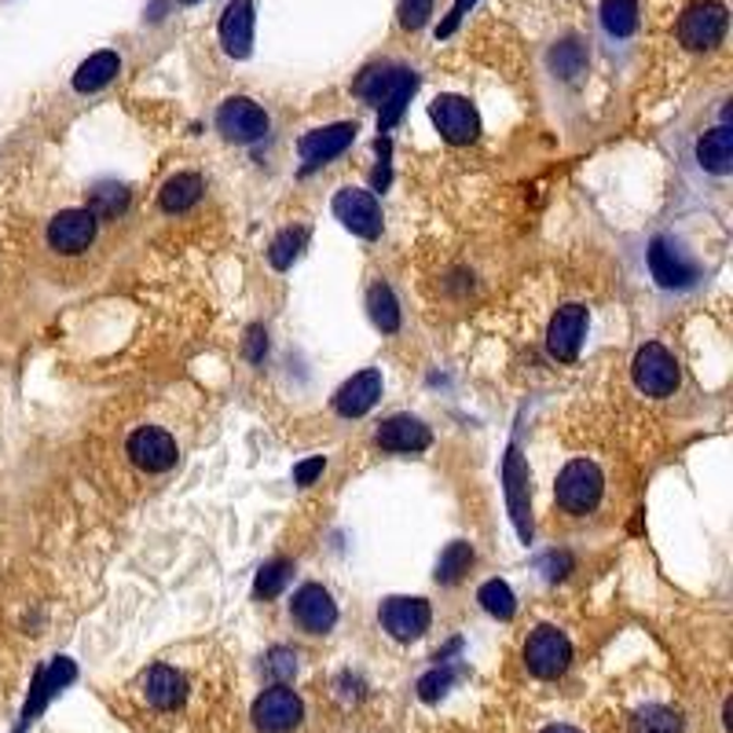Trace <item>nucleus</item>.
<instances>
[{"instance_id": "obj_12", "label": "nucleus", "mask_w": 733, "mask_h": 733, "mask_svg": "<svg viewBox=\"0 0 733 733\" xmlns=\"http://www.w3.org/2000/svg\"><path fill=\"white\" fill-rule=\"evenodd\" d=\"M503 488H506V506H510V517H514L521 543H532V488H528V466L517 448L506 451Z\"/></svg>"}, {"instance_id": "obj_23", "label": "nucleus", "mask_w": 733, "mask_h": 733, "mask_svg": "<svg viewBox=\"0 0 733 733\" xmlns=\"http://www.w3.org/2000/svg\"><path fill=\"white\" fill-rule=\"evenodd\" d=\"M198 198H203V176L195 173L169 176L162 191H158V203H162L166 213H187L191 206H198Z\"/></svg>"}, {"instance_id": "obj_38", "label": "nucleus", "mask_w": 733, "mask_h": 733, "mask_svg": "<svg viewBox=\"0 0 733 733\" xmlns=\"http://www.w3.org/2000/svg\"><path fill=\"white\" fill-rule=\"evenodd\" d=\"M265 353H268L265 327H249L246 330V359H249V364H260V359H265Z\"/></svg>"}, {"instance_id": "obj_11", "label": "nucleus", "mask_w": 733, "mask_h": 733, "mask_svg": "<svg viewBox=\"0 0 733 733\" xmlns=\"http://www.w3.org/2000/svg\"><path fill=\"white\" fill-rule=\"evenodd\" d=\"M334 217L359 239L381 235V206L364 187H341L334 195Z\"/></svg>"}, {"instance_id": "obj_1", "label": "nucleus", "mask_w": 733, "mask_h": 733, "mask_svg": "<svg viewBox=\"0 0 733 733\" xmlns=\"http://www.w3.org/2000/svg\"><path fill=\"white\" fill-rule=\"evenodd\" d=\"M601 491H606V480H601V469L587 459H572L565 469L558 474L554 499L565 514L584 517L601 503Z\"/></svg>"}, {"instance_id": "obj_25", "label": "nucleus", "mask_w": 733, "mask_h": 733, "mask_svg": "<svg viewBox=\"0 0 733 733\" xmlns=\"http://www.w3.org/2000/svg\"><path fill=\"white\" fill-rule=\"evenodd\" d=\"M415 88H418V74H415V70H404V77L396 82V88L386 96V103L378 107L381 110V114H378V129H381V133H389V129H393L400 118H404V110L411 103V96H415Z\"/></svg>"}, {"instance_id": "obj_8", "label": "nucleus", "mask_w": 733, "mask_h": 733, "mask_svg": "<svg viewBox=\"0 0 733 733\" xmlns=\"http://www.w3.org/2000/svg\"><path fill=\"white\" fill-rule=\"evenodd\" d=\"M429 118H433L437 133L448 139V144H474L477 133H480V118H477V107L469 103V99L462 96H437L433 107H429Z\"/></svg>"}, {"instance_id": "obj_40", "label": "nucleus", "mask_w": 733, "mask_h": 733, "mask_svg": "<svg viewBox=\"0 0 733 733\" xmlns=\"http://www.w3.org/2000/svg\"><path fill=\"white\" fill-rule=\"evenodd\" d=\"M444 686H448V675H440V671H433V675L422 679V697L433 700L437 693H444Z\"/></svg>"}, {"instance_id": "obj_42", "label": "nucleus", "mask_w": 733, "mask_h": 733, "mask_svg": "<svg viewBox=\"0 0 733 733\" xmlns=\"http://www.w3.org/2000/svg\"><path fill=\"white\" fill-rule=\"evenodd\" d=\"M543 733H584V730H576V726H565V722H558V726H547Z\"/></svg>"}, {"instance_id": "obj_14", "label": "nucleus", "mask_w": 733, "mask_h": 733, "mask_svg": "<svg viewBox=\"0 0 733 733\" xmlns=\"http://www.w3.org/2000/svg\"><path fill=\"white\" fill-rule=\"evenodd\" d=\"M587 308L584 305H565L558 308V316L550 319V330H547V349L550 356L561 359V364H572V359L579 356V345H584L587 338Z\"/></svg>"}, {"instance_id": "obj_41", "label": "nucleus", "mask_w": 733, "mask_h": 733, "mask_svg": "<svg viewBox=\"0 0 733 733\" xmlns=\"http://www.w3.org/2000/svg\"><path fill=\"white\" fill-rule=\"evenodd\" d=\"M543 565H547V576H550V579H558V576H565V572L572 569V558H569V554H550V558L543 561Z\"/></svg>"}, {"instance_id": "obj_3", "label": "nucleus", "mask_w": 733, "mask_h": 733, "mask_svg": "<svg viewBox=\"0 0 733 733\" xmlns=\"http://www.w3.org/2000/svg\"><path fill=\"white\" fill-rule=\"evenodd\" d=\"M631 375H635V386L646 396H671L679 389V359L668 353L660 341H649V345L638 349L635 364H631Z\"/></svg>"}, {"instance_id": "obj_26", "label": "nucleus", "mask_w": 733, "mask_h": 733, "mask_svg": "<svg viewBox=\"0 0 733 733\" xmlns=\"http://www.w3.org/2000/svg\"><path fill=\"white\" fill-rule=\"evenodd\" d=\"M601 26L609 37H631L638 29V0H601Z\"/></svg>"}, {"instance_id": "obj_27", "label": "nucleus", "mask_w": 733, "mask_h": 733, "mask_svg": "<svg viewBox=\"0 0 733 733\" xmlns=\"http://www.w3.org/2000/svg\"><path fill=\"white\" fill-rule=\"evenodd\" d=\"M367 308H370V319H375V327L381 334H396L400 330V305H396V294L389 290L386 283H375L367 294Z\"/></svg>"}, {"instance_id": "obj_16", "label": "nucleus", "mask_w": 733, "mask_h": 733, "mask_svg": "<svg viewBox=\"0 0 733 733\" xmlns=\"http://www.w3.org/2000/svg\"><path fill=\"white\" fill-rule=\"evenodd\" d=\"M290 612H294L297 627L308 631V635H327L330 627L338 624V606L330 598L327 587L319 584H305L290 601Z\"/></svg>"}, {"instance_id": "obj_34", "label": "nucleus", "mask_w": 733, "mask_h": 733, "mask_svg": "<svg viewBox=\"0 0 733 733\" xmlns=\"http://www.w3.org/2000/svg\"><path fill=\"white\" fill-rule=\"evenodd\" d=\"M584 63H587V56H584V48H579L576 41H565V45H558L554 52H550V66H554L561 77H576L579 70H584Z\"/></svg>"}, {"instance_id": "obj_2", "label": "nucleus", "mask_w": 733, "mask_h": 733, "mask_svg": "<svg viewBox=\"0 0 733 733\" xmlns=\"http://www.w3.org/2000/svg\"><path fill=\"white\" fill-rule=\"evenodd\" d=\"M726 4L719 0H697L689 4L679 19V41L693 48V52H705V48H716L722 37H726Z\"/></svg>"}, {"instance_id": "obj_35", "label": "nucleus", "mask_w": 733, "mask_h": 733, "mask_svg": "<svg viewBox=\"0 0 733 733\" xmlns=\"http://www.w3.org/2000/svg\"><path fill=\"white\" fill-rule=\"evenodd\" d=\"M433 15V0H400V26L404 29H422Z\"/></svg>"}, {"instance_id": "obj_5", "label": "nucleus", "mask_w": 733, "mask_h": 733, "mask_svg": "<svg viewBox=\"0 0 733 733\" xmlns=\"http://www.w3.org/2000/svg\"><path fill=\"white\" fill-rule=\"evenodd\" d=\"M649 272L664 290H689L693 283H697L700 268H697V260H693L686 249L675 243V239L657 235L649 243Z\"/></svg>"}, {"instance_id": "obj_33", "label": "nucleus", "mask_w": 733, "mask_h": 733, "mask_svg": "<svg viewBox=\"0 0 733 733\" xmlns=\"http://www.w3.org/2000/svg\"><path fill=\"white\" fill-rule=\"evenodd\" d=\"M308 231L305 228H286L279 231V235L272 239V246H268V260H272V268H279V272H286L290 265L297 260L301 246H305Z\"/></svg>"}, {"instance_id": "obj_19", "label": "nucleus", "mask_w": 733, "mask_h": 733, "mask_svg": "<svg viewBox=\"0 0 733 733\" xmlns=\"http://www.w3.org/2000/svg\"><path fill=\"white\" fill-rule=\"evenodd\" d=\"M375 440L386 451H426L429 444H433V433H429V426H422L418 418H411V415H393V418H386L378 426V433H375Z\"/></svg>"}, {"instance_id": "obj_32", "label": "nucleus", "mask_w": 733, "mask_h": 733, "mask_svg": "<svg viewBox=\"0 0 733 733\" xmlns=\"http://www.w3.org/2000/svg\"><path fill=\"white\" fill-rule=\"evenodd\" d=\"M477 601L485 606V612L488 616H496V620H510L517 612V598H514V590H510L503 579H488L485 587L477 590Z\"/></svg>"}, {"instance_id": "obj_20", "label": "nucleus", "mask_w": 733, "mask_h": 733, "mask_svg": "<svg viewBox=\"0 0 733 733\" xmlns=\"http://www.w3.org/2000/svg\"><path fill=\"white\" fill-rule=\"evenodd\" d=\"M144 700L158 711H173L187 700V682L176 668L155 664L144 675Z\"/></svg>"}, {"instance_id": "obj_43", "label": "nucleus", "mask_w": 733, "mask_h": 733, "mask_svg": "<svg viewBox=\"0 0 733 733\" xmlns=\"http://www.w3.org/2000/svg\"><path fill=\"white\" fill-rule=\"evenodd\" d=\"M184 4H198V0H184Z\"/></svg>"}, {"instance_id": "obj_28", "label": "nucleus", "mask_w": 733, "mask_h": 733, "mask_svg": "<svg viewBox=\"0 0 733 733\" xmlns=\"http://www.w3.org/2000/svg\"><path fill=\"white\" fill-rule=\"evenodd\" d=\"M469 569H474V547L455 539V543L444 547V554L437 561V584H444V587L459 584Z\"/></svg>"}, {"instance_id": "obj_17", "label": "nucleus", "mask_w": 733, "mask_h": 733, "mask_svg": "<svg viewBox=\"0 0 733 733\" xmlns=\"http://www.w3.org/2000/svg\"><path fill=\"white\" fill-rule=\"evenodd\" d=\"M254 0H231L220 15V45L231 59H246L254 52Z\"/></svg>"}, {"instance_id": "obj_39", "label": "nucleus", "mask_w": 733, "mask_h": 733, "mask_svg": "<svg viewBox=\"0 0 733 733\" xmlns=\"http://www.w3.org/2000/svg\"><path fill=\"white\" fill-rule=\"evenodd\" d=\"M474 4H477V0H455V4H451V12H448V19H444V23H440V29H437V37H451V34H455L459 23H462V19H466V12H469V8H474Z\"/></svg>"}, {"instance_id": "obj_31", "label": "nucleus", "mask_w": 733, "mask_h": 733, "mask_svg": "<svg viewBox=\"0 0 733 733\" xmlns=\"http://www.w3.org/2000/svg\"><path fill=\"white\" fill-rule=\"evenodd\" d=\"M290 576H294V561H286V558L268 561V565L257 572V584H254L257 598H265V601L279 598V595H283V590H286Z\"/></svg>"}, {"instance_id": "obj_29", "label": "nucleus", "mask_w": 733, "mask_h": 733, "mask_svg": "<svg viewBox=\"0 0 733 733\" xmlns=\"http://www.w3.org/2000/svg\"><path fill=\"white\" fill-rule=\"evenodd\" d=\"M631 733H682V716L675 708L649 705L631 719Z\"/></svg>"}, {"instance_id": "obj_7", "label": "nucleus", "mask_w": 733, "mask_h": 733, "mask_svg": "<svg viewBox=\"0 0 733 733\" xmlns=\"http://www.w3.org/2000/svg\"><path fill=\"white\" fill-rule=\"evenodd\" d=\"M96 231L99 220L93 217V209H63V213L48 220V246L56 254L77 257L96 243Z\"/></svg>"}, {"instance_id": "obj_10", "label": "nucleus", "mask_w": 733, "mask_h": 733, "mask_svg": "<svg viewBox=\"0 0 733 733\" xmlns=\"http://www.w3.org/2000/svg\"><path fill=\"white\" fill-rule=\"evenodd\" d=\"M305 716V705L290 686H272L254 700V726L260 733H290Z\"/></svg>"}, {"instance_id": "obj_9", "label": "nucleus", "mask_w": 733, "mask_h": 733, "mask_svg": "<svg viewBox=\"0 0 733 733\" xmlns=\"http://www.w3.org/2000/svg\"><path fill=\"white\" fill-rule=\"evenodd\" d=\"M378 620H381V627L389 631V638L415 642L429 631L433 609H429L426 598H386L378 609Z\"/></svg>"}, {"instance_id": "obj_24", "label": "nucleus", "mask_w": 733, "mask_h": 733, "mask_svg": "<svg viewBox=\"0 0 733 733\" xmlns=\"http://www.w3.org/2000/svg\"><path fill=\"white\" fill-rule=\"evenodd\" d=\"M404 77V70L400 66H367L364 74L356 77V96H364L370 107H381L386 103V96L393 93L396 82Z\"/></svg>"}, {"instance_id": "obj_18", "label": "nucleus", "mask_w": 733, "mask_h": 733, "mask_svg": "<svg viewBox=\"0 0 733 733\" xmlns=\"http://www.w3.org/2000/svg\"><path fill=\"white\" fill-rule=\"evenodd\" d=\"M378 400H381V370H359V375H353L338 389L334 411L341 418H359L367 415Z\"/></svg>"}, {"instance_id": "obj_30", "label": "nucleus", "mask_w": 733, "mask_h": 733, "mask_svg": "<svg viewBox=\"0 0 733 733\" xmlns=\"http://www.w3.org/2000/svg\"><path fill=\"white\" fill-rule=\"evenodd\" d=\"M88 209H93L96 220H114L129 209V191L122 184H96L93 195H88Z\"/></svg>"}, {"instance_id": "obj_37", "label": "nucleus", "mask_w": 733, "mask_h": 733, "mask_svg": "<svg viewBox=\"0 0 733 733\" xmlns=\"http://www.w3.org/2000/svg\"><path fill=\"white\" fill-rule=\"evenodd\" d=\"M323 469H327V459H323V455L297 462V466H294V485L308 488V485H313V480H316L319 474H323Z\"/></svg>"}, {"instance_id": "obj_6", "label": "nucleus", "mask_w": 733, "mask_h": 733, "mask_svg": "<svg viewBox=\"0 0 733 733\" xmlns=\"http://www.w3.org/2000/svg\"><path fill=\"white\" fill-rule=\"evenodd\" d=\"M268 125H272L268 114L246 96H231L217 110V133L228 144H257V139L268 136Z\"/></svg>"}, {"instance_id": "obj_4", "label": "nucleus", "mask_w": 733, "mask_h": 733, "mask_svg": "<svg viewBox=\"0 0 733 733\" xmlns=\"http://www.w3.org/2000/svg\"><path fill=\"white\" fill-rule=\"evenodd\" d=\"M572 664V642L558 627H536L525 642V668L536 679H558Z\"/></svg>"}, {"instance_id": "obj_15", "label": "nucleus", "mask_w": 733, "mask_h": 733, "mask_svg": "<svg viewBox=\"0 0 733 733\" xmlns=\"http://www.w3.org/2000/svg\"><path fill=\"white\" fill-rule=\"evenodd\" d=\"M356 139V122H338V125H323V129H313V133L301 136V158H305V173L316 166H327L334 162L338 155H345L349 147H353Z\"/></svg>"}, {"instance_id": "obj_22", "label": "nucleus", "mask_w": 733, "mask_h": 733, "mask_svg": "<svg viewBox=\"0 0 733 733\" xmlns=\"http://www.w3.org/2000/svg\"><path fill=\"white\" fill-rule=\"evenodd\" d=\"M118 70H122V59H118V52H96V56H88L82 66H77L74 88H77V93H99V88H107L110 82H114Z\"/></svg>"}, {"instance_id": "obj_13", "label": "nucleus", "mask_w": 733, "mask_h": 733, "mask_svg": "<svg viewBox=\"0 0 733 733\" xmlns=\"http://www.w3.org/2000/svg\"><path fill=\"white\" fill-rule=\"evenodd\" d=\"M125 451H129V459H133L139 469H147V474H166V469L176 466V455H180L176 440L169 437L166 429H158V426L136 429V433L129 437Z\"/></svg>"}, {"instance_id": "obj_21", "label": "nucleus", "mask_w": 733, "mask_h": 733, "mask_svg": "<svg viewBox=\"0 0 733 733\" xmlns=\"http://www.w3.org/2000/svg\"><path fill=\"white\" fill-rule=\"evenodd\" d=\"M697 162L716 176H726L733 169V129L719 125L697 139Z\"/></svg>"}, {"instance_id": "obj_36", "label": "nucleus", "mask_w": 733, "mask_h": 733, "mask_svg": "<svg viewBox=\"0 0 733 733\" xmlns=\"http://www.w3.org/2000/svg\"><path fill=\"white\" fill-rule=\"evenodd\" d=\"M265 668H268V675H276V679H290L297 671V657H294V649H272L268 652V660H265Z\"/></svg>"}]
</instances>
